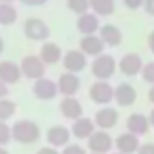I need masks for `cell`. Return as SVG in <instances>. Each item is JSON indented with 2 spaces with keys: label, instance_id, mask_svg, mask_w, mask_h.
<instances>
[{
  "label": "cell",
  "instance_id": "1",
  "mask_svg": "<svg viewBox=\"0 0 154 154\" xmlns=\"http://www.w3.org/2000/svg\"><path fill=\"white\" fill-rule=\"evenodd\" d=\"M11 132H13V140L22 143V145H33L40 140V127L36 122L33 120H17L11 125Z\"/></svg>",
  "mask_w": 154,
  "mask_h": 154
},
{
  "label": "cell",
  "instance_id": "2",
  "mask_svg": "<svg viewBox=\"0 0 154 154\" xmlns=\"http://www.w3.org/2000/svg\"><path fill=\"white\" fill-rule=\"evenodd\" d=\"M116 69H118L116 58H114L112 54H107V53L96 56V58L91 62V74L94 76L96 80H107V82H109L112 76H114Z\"/></svg>",
  "mask_w": 154,
  "mask_h": 154
},
{
  "label": "cell",
  "instance_id": "3",
  "mask_svg": "<svg viewBox=\"0 0 154 154\" xmlns=\"http://www.w3.org/2000/svg\"><path fill=\"white\" fill-rule=\"evenodd\" d=\"M89 98L93 103L105 107L111 102H114V87L107 80H96L89 87Z\"/></svg>",
  "mask_w": 154,
  "mask_h": 154
},
{
  "label": "cell",
  "instance_id": "4",
  "mask_svg": "<svg viewBox=\"0 0 154 154\" xmlns=\"http://www.w3.org/2000/svg\"><path fill=\"white\" fill-rule=\"evenodd\" d=\"M24 35L33 42H45L51 35V29H49L47 22H44L42 18L29 17L24 22Z\"/></svg>",
  "mask_w": 154,
  "mask_h": 154
},
{
  "label": "cell",
  "instance_id": "5",
  "mask_svg": "<svg viewBox=\"0 0 154 154\" xmlns=\"http://www.w3.org/2000/svg\"><path fill=\"white\" fill-rule=\"evenodd\" d=\"M20 69H22V76H26V78L33 82L44 78V74H45V63L36 54H27L26 58H22Z\"/></svg>",
  "mask_w": 154,
  "mask_h": 154
},
{
  "label": "cell",
  "instance_id": "6",
  "mask_svg": "<svg viewBox=\"0 0 154 154\" xmlns=\"http://www.w3.org/2000/svg\"><path fill=\"white\" fill-rule=\"evenodd\" d=\"M143 65L145 63H143V60H141V56L138 53H125L120 58V62H118L120 72L125 74V76H129V78H134V76L141 74Z\"/></svg>",
  "mask_w": 154,
  "mask_h": 154
},
{
  "label": "cell",
  "instance_id": "7",
  "mask_svg": "<svg viewBox=\"0 0 154 154\" xmlns=\"http://www.w3.org/2000/svg\"><path fill=\"white\" fill-rule=\"evenodd\" d=\"M114 147V140L107 131H94V134L87 140V149L96 154H107Z\"/></svg>",
  "mask_w": 154,
  "mask_h": 154
},
{
  "label": "cell",
  "instance_id": "8",
  "mask_svg": "<svg viewBox=\"0 0 154 154\" xmlns=\"http://www.w3.org/2000/svg\"><path fill=\"white\" fill-rule=\"evenodd\" d=\"M136 98H138V91H136V87L132 84L120 82L114 87V102L120 107H131V105H134Z\"/></svg>",
  "mask_w": 154,
  "mask_h": 154
},
{
  "label": "cell",
  "instance_id": "9",
  "mask_svg": "<svg viewBox=\"0 0 154 154\" xmlns=\"http://www.w3.org/2000/svg\"><path fill=\"white\" fill-rule=\"evenodd\" d=\"M93 120H94V123H96V127L100 131H109V129H114L118 125L120 114H118V111L114 107L105 105V107H102V109L96 111V114H94Z\"/></svg>",
  "mask_w": 154,
  "mask_h": 154
},
{
  "label": "cell",
  "instance_id": "10",
  "mask_svg": "<svg viewBox=\"0 0 154 154\" xmlns=\"http://www.w3.org/2000/svg\"><path fill=\"white\" fill-rule=\"evenodd\" d=\"M31 89H33L35 98H38L42 102H49V100H53L58 94V84L49 80V78H45V76L40 78V80H35Z\"/></svg>",
  "mask_w": 154,
  "mask_h": 154
},
{
  "label": "cell",
  "instance_id": "11",
  "mask_svg": "<svg viewBox=\"0 0 154 154\" xmlns=\"http://www.w3.org/2000/svg\"><path fill=\"white\" fill-rule=\"evenodd\" d=\"M62 63H63L67 72H74L76 74V72H80V71H84L87 67V56L80 49H71V51H67L63 54Z\"/></svg>",
  "mask_w": 154,
  "mask_h": 154
},
{
  "label": "cell",
  "instance_id": "12",
  "mask_svg": "<svg viewBox=\"0 0 154 154\" xmlns=\"http://www.w3.org/2000/svg\"><path fill=\"white\" fill-rule=\"evenodd\" d=\"M56 84H58V93L63 94V96H76V93H78L80 87H82L80 76L74 74V72H63V74H60V78H58Z\"/></svg>",
  "mask_w": 154,
  "mask_h": 154
},
{
  "label": "cell",
  "instance_id": "13",
  "mask_svg": "<svg viewBox=\"0 0 154 154\" xmlns=\"http://www.w3.org/2000/svg\"><path fill=\"white\" fill-rule=\"evenodd\" d=\"M71 136H72V132L65 125H53V127H49V131L45 134V140H47V143L51 147H54V149L62 147L63 149L65 145H69Z\"/></svg>",
  "mask_w": 154,
  "mask_h": 154
},
{
  "label": "cell",
  "instance_id": "14",
  "mask_svg": "<svg viewBox=\"0 0 154 154\" xmlns=\"http://www.w3.org/2000/svg\"><path fill=\"white\" fill-rule=\"evenodd\" d=\"M58 109H60V114L63 118L72 120V122L84 116V107H82L80 100L76 98V96H63V100L60 102Z\"/></svg>",
  "mask_w": 154,
  "mask_h": 154
},
{
  "label": "cell",
  "instance_id": "15",
  "mask_svg": "<svg viewBox=\"0 0 154 154\" xmlns=\"http://www.w3.org/2000/svg\"><path fill=\"white\" fill-rule=\"evenodd\" d=\"M125 127H127V132H132L136 136H143L150 131V122H149V116H145L143 112H132L127 116Z\"/></svg>",
  "mask_w": 154,
  "mask_h": 154
},
{
  "label": "cell",
  "instance_id": "16",
  "mask_svg": "<svg viewBox=\"0 0 154 154\" xmlns=\"http://www.w3.org/2000/svg\"><path fill=\"white\" fill-rule=\"evenodd\" d=\"M103 49H105V44L103 40L100 38V35H85L80 38V51L85 54V56H100L103 54Z\"/></svg>",
  "mask_w": 154,
  "mask_h": 154
},
{
  "label": "cell",
  "instance_id": "17",
  "mask_svg": "<svg viewBox=\"0 0 154 154\" xmlns=\"http://www.w3.org/2000/svg\"><path fill=\"white\" fill-rule=\"evenodd\" d=\"M22 78V69L20 63L13 62V60H2L0 62V80L8 85L17 84Z\"/></svg>",
  "mask_w": 154,
  "mask_h": 154
},
{
  "label": "cell",
  "instance_id": "18",
  "mask_svg": "<svg viewBox=\"0 0 154 154\" xmlns=\"http://www.w3.org/2000/svg\"><path fill=\"white\" fill-rule=\"evenodd\" d=\"M94 131H96L94 120L85 118V116L74 120L72 125H71V132H72V136H74L76 140H89V138L94 134Z\"/></svg>",
  "mask_w": 154,
  "mask_h": 154
},
{
  "label": "cell",
  "instance_id": "19",
  "mask_svg": "<svg viewBox=\"0 0 154 154\" xmlns=\"http://www.w3.org/2000/svg\"><path fill=\"white\" fill-rule=\"evenodd\" d=\"M98 35H100V38L103 40L105 47H118V45H122V42H123V33H122V29H120L118 26H114V24H103V26L100 27Z\"/></svg>",
  "mask_w": 154,
  "mask_h": 154
},
{
  "label": "cell",
  "instance_id": "20",
  "mask_svg": "<svg viewBox=\"0 0 154 154\" xmlns=\"http://www.w3.org/2000/svg\"><path fill=\"white\" fill-rule=\"evenodd\" d=\"M140 136L132 134V132H122L116 140H114V147L118 152L123 154H136L140 149Z\"/></svg>",
  "mask_w": 154,
  "mask_h": 154
},
{
  "label": "cell",
  "instance_id": "21",
  "mask_svg": "<svg viewBox=\"0 0 154 154\" xmlns=\"http://www.w3.org/2000/svg\"><path fill=\"white\" fill-rule=\"evenodd\" d=\"M100 17L94 15L93 11L85 13V15H80L78 20H76V29L82 33V36L85 35H96L100 31Z\"/></svg>",
  "mask_w": 154,
  "mask_h": 154
},
{
  "label": "cell",
  "instance_id": "22",
  "mask_svg": "<svg viewBox=\"0 0 154 154\" xmlns=\"http://www.w3.org/2000/svg\"><path fill=\"white\" fill-rule=\"evenodd\" d=\"M38 56L42 58V62H44L45 65H54V63H58V62L63 58V53H62V49H60L58 44H54V42H45V44H42Z\"/></svg>",
  "mask_w": 154,
  "mask_h": 154
},
{
  "label": "cell",
  "instance_id": "23",
  "mask_svg": "<svg viewBox=\"0 0 154 154\" xmlns=\"http://www.w3.org/2000/svg\"><path fill=\"white\" fill-rule=\"evenodd\" d=\"M91 2V11L98 17H111L116 9L114 0H89Z\"/></svg>",
  "mask_w": 154,
  "mask_h": 154
},
{
  "label": "cell",
  "instance_id": "24",
  "mask_svg": "<svg viewBox=\"0 0 154 154\" xmlns=\"http://www.w3.org/2000/svg\"><path fill=\"white\" fill-rule=\"evenodd\" d=\"M18 18V11L13 4L0 2V26H13Z\"/></svg>",
  "mask_w": 154,
  "mask_h": 154
},
{
  "label": "cell",
  "instance_id": "25",
  "mask_svg": "<svg viewBox=\"0 0 154 154\" xmlns=\"http://www.w3.org/2000/svg\"><path fill=\"white\" fill-rule=\"evenodd\" d=\"M17 112V103L11 102L9 98H2L0 100V122H8L11 116H15Z\"/></svg>",
  "mask_w": 154,
  "mask_h": 154
},
{
  "label": "cell",
  "instance_id": "26",
  "mask_svg": "<svg viewBox=\"0 0 154 154\" xmlns=\"http://www.w3.org/2000/svg\"><path fill=\"white\" fill-rule=\"evenodd\" d=\"M67 9L69 11H72L74 15H85V13H89V9H91V2L89 0H67Z\"/></svg>",
  "mask_w": 154,
  "mask_h": 154
},
{
  "label": "cell",
  "instance_id": "27",
  "mask_svg": "<svg viewBox=\"0 0 154 154\" xmlns=\"http://www.w3.org/2000/svg\"><path fill=\"white\" fill-rule=\"evenodd\" d=\"M141 80L145 82V84H150V85H154V62H147L145 65H143V71H141Z\"/></svg>",
  "mask_w": 154,
  "mask_h": 154
},
{
  "label": "cell",
  "instance_id": "28",
  "mask_svg": "<svg viewBox=\"0 0 154 154\" xmlns=\"http://www.w3.org/2000/svg\"><path fill=\"white\" fill-rule=\"evenodd\" d=\"M13 140V132H11V127L6 123V122H0V145H8L9 141Z\"/></svg>",
  "mask_w": 154,
  "mask_h": 154
},
{
  "label": "cell",
  "instance_id": "29",
  "mask_svg": "<svg viewBox=\"0 0 154 154\" xmlns=\"http://www.w3.org/2000/svg\"><path fill=\"white\" fill-rule=\"evenodd\" d=\"M62 154H87V150L82 147V145H76V143H69L62 149Z\"/></svg>",
  "mask_w": 154,
  "mask_h": 154
},
{
  "label": "cell",
  "instance_id": "30",
  "mask_svg": "<svg viewBox=\"0 0 154 154\" xmlns=\"http://www.w3.org/2000/svg\"><path fill=\"white\" fill-rule=\"evenodd\" d=\"M123 6L131 11H138V9H143V4H145V0H122Z\"/></svg>",
  "mask_w": 154,
  "mask_h": 154
},
{
  "label": "cell",
  "instance_id": "31",
  "mask_svg": "<svg viewBox=\"0 0 154 154\" xmlns=\"http://www.w3.org/2000/svg\"><path fill=\"white\" fill-rule=\"evenodd\" d=\"M136 154H154V143H141Z\"/></svg>",
  "mask_w": 154,
  "mask_h": 154
},
{
  "label": "cell",
  "instance_id": "32",
  "mask_svg": "<svg viewBox=\"0 0 154 154\" xmlns=\"http://www.w3.org/2000/svg\"><path fill=\"white\" fill-rule=\"evenodd\" d=\"M20 2L24 6H29V8H40V6H44L47 2V0H20Z\"/></svg>",
  "mask_w": 154,
  "mask_h": 154
},
{
  "label": "cell",
  "instance_id": "33",
  "mask_svg": "<svg viewBox=\"0 0 154 154\" xmlns=\"http://www.w3.org/2000/svg\"><path fill=\"white\" fill-rule=\"evenodd\" d=\"M143 11H145L149 17H154V0H145V4H143Z\"/></svg>",
  "mask_w": 154,
  "mask_h": 154
},
{
  "label": "cell",
  "instance_id": "34",
  "mask_svg": "<svg viewBox=\"0 0 154 154\" xmlns=\"http://www.w3.org/2000/svg\"><path fill=\"white\" fill-rule=\"evenodd\" d=\"M36 154H62V152H58V149H54V147L47 145V147L38 149V150H36Z\"/></svg>",
  "mask_w": 154,
  "mask_h": 154
},
{
  "label": "cell",
  "instance_id": "35",
  "mask_svg": "<svg viewBox=\"0 0 154 154\" xmlns=\"http://www.w3.org/2000/svg\"><path fill=\"white\" fill-rule=\"evenodd\" d=\"M8 94H9V85L0 80V100H2V98H8Z\"/></svg>",
  "mask_w": 154,
  "mask_h": 154
},
{
  "label": "cell",
  "instance_id": "36",
  "mask_svg": "<svg viewBox=\"0 0 154 154\" xmlns=\"http://www.w3.org/2000/svg\"><path fill=\"white\" fill-rule=\"evenodd\" d=\"M147 47H149V51L154 54V31H150L149 36H147Z\"/></svg>",
  "mask_w": 154,
  "mask_h": 154
},
{
  "label": "cell",
  "instance_id": "37",
  "mask_svg": "<svg viewBox=\"0 0 154 154\" xmlns=\"http://www.w3.org/2000/svg\"><path fill=\"white\" fill-rule=\"evenodd\" d=\"M149 102H150V103L154 105V85H152V87L149 89Z\"/></svg>",
  "mask_w": 154,
  "mask_h": 154
},
{
  "label": "cell",
  "instance_id": "38",
  "mask_svg": "<svg viewBox=\"0 0 154 154\" xmlns=\"http://www.w3.org/2000/svg\"><path fill=\"white\" fill-rule=\"evenodd\" d=\"M149 122H150V127H154V107H152V111L149 112Z\"/></svg>",
  "mask_w": 154,
  "mask_h": 154
},
{
  "label": "cell",
  "instance_id": "39",
  "mask_svg": "<svg viewBox=\"0 0 154 154\" xmlns=\"http://www.w3.org/2000/svg\"><path fill=\"white\" fill-rule=\"evenodd\" d=\"M4 47H6V45H4V40H2V36H0V54L4 53Z\"/></svg>",
  "mask_w": 154,
  "mask_h": 154
},
{
  "label": "cell",
  "instance_id": "40",
  "mask_svg": "<svg viewBox=\"0 0 154 154\" xmlns=\"http://www.w3.org/2000/svg\"><path fill=\"white\" fill-rule=\"evenodd\" d=\"M0 154H9V152H8V149H6V147L0 145Z\"/></svg>",
  "mask_w": 154,
  "mask_h": 154
},
{
  "label": "cell",
  "instance_id": "41",
  "mask_svg": "<svg viewBox=\"0 0 154 154\" xmlns=\"http://www.w3.org/2000/svg\"><path fill=\"white\" fill-rule=\"evenodd\" d=\"M0 2H4V4H11L13 0H0Z\"/></svg>",
  "mask_w": 154,
  "mask_h": 154
},
{
  "label": "cell",
  "instance_id": "42",
  "mask_svg": "<svg viewBox=\"0 0 154 154\" xmlns=\"http://www.w3.org/2000/svg\"><path fill=\"white\" fill-rule=\"evenodd\" d=\"M112 154H123V152H118V150H116V152H112Z\"/></svg>",
  "mask_w": 154,
  "mask_h": 154
},
{
  "label": "cell",
  "instance_id": "43",
  "mask_svg": "<svg viewBox=\"0 0 154 154\" xmlns=\"http://www.w3.org/2000/svg\"><path fill=\"white\" fill-rule=\"evenodd\" d=\"M91 154H96V152H91Z\"/></svg>",
  "mask_w": 154,
  "mask_h": 154
}]
</instances>
